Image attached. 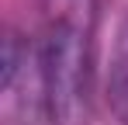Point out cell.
I'll use <instances>...</instances> for the list:
<instances>
[{
	"label": "cell",
	"instance_id": "6da1fadb",
	"mask_svg": "<svg viewBox=\"0 0 128 125\" xmlns=\"http://www.w3.org/2000/svg\"><path fill=\"white\" fill-rule=\"evenodd\" d=\"M45 28L38 42V70L52 125L90 122L94 87V0H42Z\"/></svg>",
	"mask_w": 128,
	"mask_h": 125
},
{
	"label": "cell",
	"instance_id": "7a4b0ae2",
	"mask_svg": "<svg viewBox=\"0 0 128 125\" xmlns=\"http://www.w3.org/2000/svg\"><path fill=\"white\" fill-rule=\"evenodd\" d=\"M107 104L114 118L128 125V18L121 21L114 49H111V66H107Z\"/></svg>",
	"mask_w": 128,
	"mask_h": 125
}]
</instances>
